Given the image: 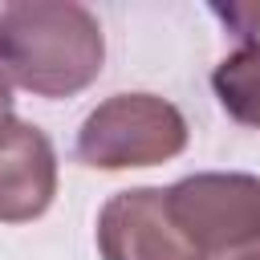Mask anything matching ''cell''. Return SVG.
<instances>
[{
    "mask_svg": "<svg viewBox=\"0 0 260 260\" xmlns=\"http://www.w3.org/2000/svg\"><path fill=\"white\" fill-rule=\"evenodd\" d=\"M211 89L240 126L260 130V41L240 45L232 57H223L211 73Z\"/></svg>",
    "mask_w": 260,
    "mask_h": 260,
    "instance_id": "cell-6",
    "label": "cell"
},
{
    "mask_svg": "<svg viewBox=\"0 0 260 260\" xmlns=\"http://www.w3.org/2000/svg\"><path fill=\"white\" fill-rule=\"evenodd\" d=\"M12 122H16V114H12V89L0 81V138L12 130Z\"/></svg>",
    "mask_w": 260,
    "mask_h": 260,
    "instance_id": "cell-8",
    "label": "cell"
},
{
    "mask_svg": "<svg viewBox=\"0 0 260 260\" xmlns=\"http://www.w3.org/2000/svg\"><path fill=\"white\" fill-rule=\"evenodd\" d=\"M106 37L73 0H16L0 8V81L37 98H73L98 81Z\"/></svg>",
    "mask_w": 260,
    "mask_h": 260,
    "instance_id": "cell-1",
    "label": "cell"
},
{
    "mask_svg": "<svg viewBox=\"0 0 260 260\" xmlns=\"http://www.w3.org/2000/svg\"><path fill=\"white\" fill-rule=\"evenodd\" d=\"M167 207L199 260L260 240V175L199 171L167 187Z\"/></svg>",
    "mask_w": 260,
    "mask_h": 260,
    "instance_id": "cell-3",
    "label": "cell"
},
{
    "mask_svg": "<svg viewBox=\"0 0 260 260\" xmlns=\"http://www.w3.org/2000/svg\"><path fill=\"white\" fill-rule=\"evenodd\" d=\"M57 195V154L41 126L12 122L0 138V223H28Z\"/></svg>",
    "mask_w": 260,
    "mask_h": 260,
    "instance_id": "cell-5",
    "label": "cell"
},
{
    "mask_svg": "<svg viewBox=\"0 0 260 260\" xmlns=\"http://www.w3.org/2000/svg\"><path fill=\"white\" fill-rule=\"evenodd\" d=\"M187 146V118L158 93H114L85 114L77 158L98 171L158 167Z\"/></svg>",
    "mask_w": 260,
    "mask_h": 260,
    "instance_id": "cell-2",
    "label": "cell"
},
{
    "mask_svg": "<svg viewBox=\"0 0 260 260\" xmlns=\"http://www.w3.org/2000/svg\"><path fill=\"white\" fill-rule=\"evenodd\" d=\"M211 16H219L228 24L232 37H240L244 45L260 41V0H232V4H211Z\"/></svg>",
    "mask_w": 260,
    "mask_h": 260,
    "instance_id": "cell-7",
    "label": "cell"
},
{
    "mask_svg": "<svg viewBox=\"0 0 260 260\" xmlns=\"http://www.w3.org/2000/svg\"><path fill=\"white\" fill-rule=\"evenodd\" d=\"M98 252L102 260H199L167 207V187L110 195L98 215Z\"/></svg>",
    "mask_w": 260,
    "mask_h": 260,
    "instance_id": "cell-4",
    "label": "cell"
},
{
    "mask_svg": "<svg viewBox=\"0 0 260 260\" xmlns=\"http://www.w3.org/2000/svg\"><path fill=\"white\" fill-rule=\"evenodd\" d=\"M207 260H260V240L244 244V248H232V252H219V256H207Z\"/></svg>",
    "mask_w": 260,
    "mask_h": 260,
    "instance_id": "cell-9",
    "label": "cell"
}]
</instances>
